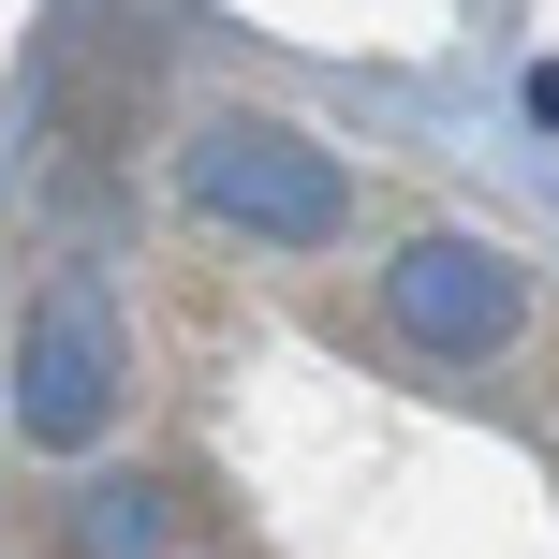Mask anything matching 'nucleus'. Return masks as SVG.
I'll return each instance as SVG.
<instances>
[{
	"mask_svg": "<svg viewBox=\"0 0 559 559\" xmlns=\"http://www.w3.org/2000/svg\"><path fill=\"white\" fill-rule=\"evenodd\" d=\"M0 559H559V251L192 29H74L0 163Z\"/></svg>",
	"mask_w": 559,
	"mask_h": 559,
	"instance_id": "1",
	"label": "nucleus"
}]
</instances>
